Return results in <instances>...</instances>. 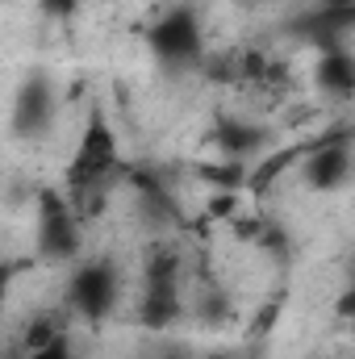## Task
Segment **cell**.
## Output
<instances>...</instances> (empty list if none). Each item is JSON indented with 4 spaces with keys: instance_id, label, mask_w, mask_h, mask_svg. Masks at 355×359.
Listing matches in <instances>:
<instances>
[{
    "instance_id": "cell-1",
    "label": "cell",
    "mask_w": 355,
    "mask_h": 359,
    "mask_svg": "<svg viewBox=\"0 0 355 359\" xmlns=\"http://www.w3.org/2000/svg\"><path fill=\"white\" fill-rule=\"evenodd\" d=\"M113 163H117V138H113V130H109L100 117H92L88 130H84V138H80V147H76V155H72L67 180H72L76 188L100 184V180L113 172Z\"/></svg>"
},
{
    "instance_id": "cell-2",
    "label": "cell",
    "mask_w": 355,
    "mask_h": 359,
    "mask_svg": "<svg viewBox=\"0 0 355 359\" xmlns=\"http://www.w3.org/2000/svg\"><path fill=\"white\" fill-rule=\"evenodd\" d=\"M72 301H76L80 313L105 318L113 309V301H117V276H113V268H105V264L80 268L76 280H72Z\"/></svg>"
},
{
    "instance_id": "cell-3",
    "label": "cell",
    "mask_w": 355,
    "mask_h": 359,
    "mask_svg": "<svg viewBox=\"0 0 355 359\" xmlns=\"http://www.w3.org/2000/svg\"><path fill=\"white\" fill-rule=\"evenodd\" d=\"M38 247L46 255H72L76 251V226H72V209L59 196H42V213H38Z\"/></svg>"
},
{
    "instance_id": "cell-4",
    "label": "cell",
    "mask_w": 355,
    "mask_h": 359,
    "mask_svg": "<svg viewBox=\"0 0 355 359\" xmlns=\"http://www.w3.org/2000/svg\"><path fill=\"white\" fill-rule=\"evenodd\" d=\"M351 172V147L347 142H326V147H314L309 159H305V180L314 188H335L343 184Z\"/></svg>"
},
{
    "instance_id": "cell-5",
    "label": "cell",
    "mask_w": 355,
    "mask_h": 359,
    "mask_svg": "<svg viewBox=\"0 0 355 359\" xmlns=\"http://www.w3.org/2000/svg\"><path fill=\"white\" fill-rule=\"evenodd\" d=\"M155 42H159V50H163V55H172V59H188V55L196 50V25H192V17L172 13V17L159 25Z\"/></svg>"
},
{
    "instance_id": "cell-6",
    "label": "cell",
    "mask_w": 355,
    "mask_h": 359,
    "mask_svg": "<svg viewBox=\"0 0 355 359\" xmlns=\"http://www.w3.org/2000/svg\"><path fill=\"white\" fill-rule=\"evenodd\" d=\"M322 84L335 92H351L355 88V59L351 55H326L322 63Z\"/></svg>"
},
{
    "instance_id": "cell-7",
    "label": "cell",
    "mask_w": 355,
    "mask_h": 359,
    "mask_svg": "<svg viewBox=\"0 0 355 359\" xmlns=\"http://www.w3.org/2000/svg\"><path fill=\"white\" fill-rule=\"evenodd\" d=\"M29 359H72V355H67V339H63V334H55L51 343H42L38 351H29Z\"/></svg>"
},
{
    "instance_id": "cell-8",
    "label": "cell",
    "mask_w": 355,
    "mask_h": 359,
    "mask_svg": "<svg viewBox=\"0 0 355 359\" xmlns=\"http://www.w3.org/2000/svg\"><path fill=\"white\" fill-rule=\"evenodd\" d=\"M42 4H46L51 13H72V4H76V0H42Z\"/></svg>"
},
{
    "instance_id": "cell-9",
    "label": "cell",
    "mask_w": 355,
    "mask_h": 359,
    "mask_svg": "<svg viewBox=\"0 0 355 359\" xmlns=\"http://www.w3.org/2000/svg\"><path fill=\"white\" fill-rule=\"evenodd\" d=\"M343 318L351 322V334H355V297H351V301H347V305H343Z\"/></svg>"
}]
</instances>
